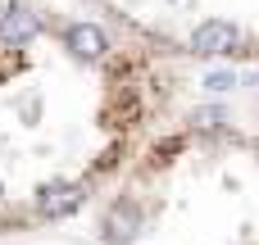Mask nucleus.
<instances>
[{"label": "nucleus", "mask_w": 259, "mask_h": 245, "mask_svg": "<svg viewBox=\"0 0 259 245\" xmlns=\"http://www.w3.org/2000/svg\"><path fill=\"white\" fill-rule=\"evenodd\" d=\"M191 55H196V59H228V55H241V27L228 23V18H205V23L191 32Z\"/></svg>", "instance_id": "nucleus-1"}, {"label": "nucleus", "mask_w": 259, "mask_h": 245, "mask_svg": "<svg viewBox=\"0 0 259 245\" xmlns=\"http://www.w3.org/2000/svg\"><path fill=\"white\" fill-rule=\"evenodd\" d=\"M82 200H87V186L82 182H50L36 195V214L41 218H68V214L82 209Z\"/></svg>", "instance_id": "nucleus-2"}, {"label": "nucleus", "mask_w": 259, "mask_h": 245, "mask_svg": "<svg viewBox=\"0 0 259 245\" xmlns=\"http://www.w3.org/2000/svg\"><path fill=\"white\" fill-rule=\"evenodd\" d=\"M36 32H41V18H36V9H27V5H9V9L0 14V45H9V50L27 45Z\"/></svg>", "instance_id": "nucleus-3"}, {"label": "nucleus", "mask_w": 259, "mask_h": 245, "mask_svg": "<svg viewBox=\"0 0 259 245\" xmlns=\"http://www.w3.org/2000/svg\"><path fill=\"white\" fill-rule=\"evenodd\" d=\"M64 45H68L77 59L96 64V59H105L109 36H105V27H96V23H68V27H64Z\"/></svg>", "instance_id": "nucleus-4"}, {"label": "nucleus", "mask_w": 259, "mask_h": 245, "mask_svg": "<svg viewBox=\"0 0 259 245\" xmlns=\"http://www.w3.org/2000/svg\"><path fill=\"white\" fill-rule=\"evenodd\" d=\"M100 232H105L114 245H127L137 232H141V209H137L132 200H118V205L105 214V227H100Z\"/></svg>", "instance_id": "nucleus-5"}, {"label": "nucleus", "mask_w": 259, "mask_h": 245, "mask_svg": "<svg viewBox=\"0 0 259 245\" xmlns=\"http://www.w3.org/2000/svg\"><path fill=\"white\" fill-rule=\"evenodd\" d=\"M223 123H228V114H223L219 105H205V109L191 114V127H196V132H219Z\"/></svg>", "instance_id": "nucleus-6"}, {"label": "nucleus", "mask_w": 259, "mask_h": 245, "mask_svg": "<svg viewBox=\"0 0 259 245\" xmlns=\"http://www.w3.org/2000/svg\"><path fill=\"white\" fill-rule=\"evenodd\" d=\"M232 86H237V73H228V68H214V73H205V91L223 95V91H232Z\"/></svg>", "instance_id": "nucleus-7"}]
</instances>
